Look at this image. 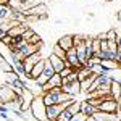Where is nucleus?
Returning <instances> with one entry per match:
<instances>
[{"label":"nucleus","instance_id":"f257e3e1","mask_svg":"<svg viewBox=\"0 0 121 121\" xmlns=\"http://www.w3.org/2000/svg\"><path fill=\"white\" fill-rule=\"evenodd\" d=\"M61 91L73 97H78V94H81V82L78 79L76 71H71L66 78H61Z\"/></svg>","mask_w":121,"mask_h":121},{"label":"nucleus","instance_id":"f03ea898","mask_svg":"<svg viewBox=\"0 0 121 121\" xmlns=\"http://www.w3.org/2000/svg\"><path fill=\"white\" fill-rule=\"evenodd\" d=\"M29 112L37 121H47V105L44 103L42 95H34L32 102L29 105Z\"/></svg>","mask_w":121,"mask_h":121},{"label":"nucleus","instance_id":"7ed1b4c3","mask_svg":"<svg viewBox=\"0 0 121 121\" xmlns=\"http://www.w3.org/2000/svg\"><path fill=\"white\" fill-rule=\"evenodd\" d=\"M97 110L108 113V115H115V113H118V100H115L112 97H107L97 105Z\"/></svg>","mask_w":121,"mask_h":121},{"label":"nucleus","instance_id":"20e7f679","mask_svg":"<svg viewBox=\"0 0 121 121\" xmlns=\"http://www.w3.org/2000/svg\"><path fill=\"white\" fill-rule=\"evenodd\" d=\"M73 100H74V99H73ZM73 100H66V102L56 103V105H48V107H47V121H55L56 116L60 115V112H61L63 108H66Z\"/></svg>","mask_w":121,"mask_h":121},{"label":"nucleus","instance_id":"39448f33","mask_svg":"<svg viewBox=\"0 0 121 121\" xmlns=\"http://www.w3.org/2000/svg\"><path fill=\"white\" fill-rule=\"evenodd\" d=\"M47 13V5L42 2V3H39L36 7H32V8H28L23 11V15H24V18H31V19H37V16L40 15H45Z\"/></svg>","mask_w":121,"mask_h":121},{"label":"nucleus","instance_id":"423d86ee","mask_svg":"<svg viewBox=\"0 0 121 121\" xmlns=\"http://www.w3.org/2000/svg\"><path fill=\"white\" fill-rule=\"evenodd\" d=\"M53 74H55V71H53V68H52V65H50V61L47 60V61H45V66H44V71H42V74L36 79V86H37V87H42V86H44V84H45Z\"/></svg>","mask_w":121,"mask_h":121},{"label":"nucleus","instance_id":"0eeeda50","mask_svg":"<svg viewBox=\"0 0 121 121\" xmlns=\"http://www.w3.org/2000/svg\"><path fill=\"white\" fill-rule=\"evenodd\" d=\"M15 91L10 87L8 84L7 86H0V103H3V105H8L13 99H15Z\"/></svg>","mask_w":121,"mask_h":121},{"label":"nucleus","instance_id":"6e6552de","mask_svg":"<svg viewBox=\"0 0 121 121\" xmlns=\"http://www.w3.org/2000/svg\"><path fill=\"white\" fill-rule=\"evenodd\" d=\"M45 61H47V58H40L37 63L32 66V69H31L28 74H26V78H28V79H31V81H36L39 76L42 74V71H44V66H45Z\"/></svg>","mask_w":121,"mask_h":121},{"label":"nucleus","instance_id":"1a4fd4ad","mask_svg":"<svg viewBox=\"0 0 121 121\" xmlns=\"http://www.w3.org/2000/svg\"><path fill=\"white\" fill-rule=\"evenodd\" d=\"M66 65L68 66H71V68H73V69H79V68H81V61H79V60H78V55H76V48L74 47H71V48H69V50H66Z\"/></svg>","mask_w":121,"mask_h":121},{"label":"nucleus","instance_id":"9d476101","mask_svg":"<svg viewBox=\"0 0 121 121\" xmlns=\"http://www.w3.org/2000/svg\"><path fill=\"white\" fill-rule=\"evenodd\" d=\"M47 60L50 61V65H52V68H53V71H55V73H61L66 66H68L65 60H61V58H60V56H56L55 53H50Z\"/></svg>","mask_w":121,"mask_h":121},{"label":"nucleus","instance_id":"9b49d317","mask_svg":"<svg viewBox=\"0 0 121 121\" xmlns=\"http://www.w3.org/2000/svg\"><path fill=\"white\" fill-rule=\"evenodd\" d=\"M42 58V55H40V52H34V53H31L29 56H26L24 60H23V63H24V69H26V74H28L29 71L32 69V66L37 63L39 60Z\"/></svg>","mask_w":121,"mask_h":121},{"label":"nucleus","instance_id":"f8f14e48","mask_svg":"<svg viewBox=\"0 0 121 121\" xmlns=\"http://www.w3.org/2000/svg\"><path fill=\"white\" fill-rule=\"evenodd\" d=\"M53 87H61V76H60V73H55V74L52 76V78L42 86V91L47 92V91H50V89H53Z\"/></svg>","mask_w":121,"mask_h":121},{"label":"nucleus","instance_id":"ddd939ff","mask_svg":"<svg viewBox=\"0 0 121 121\" xmlns=\"http://www.w3.org/2000/svg\"><path fill=\"white\" fill-rule=\"evenodd\" d=\"M56 45L61 47L63 50H69L71 47L74 45V42H73V36H69V34H66V36H61V37L56 40Z\"/></svg>","mask_w":121,"mask_h":121},{"label":"nucleus","instance_id":"4468645a","mask_svg":"<svg viewBox=\"0 0 121 121\" xmlns=\"http://www.w3.org/2000/svg\"><path fill=\"white\" fill-rule=\"evenodd\" d=\"M95 112H97V107H95L91 100H84V102H81V113H82V115H86V116H92Z\"/></svg>","mask_w":121,"mask_h":121},{"label":"nucleus","instance_id":"2eb2a0df","mask_svg":"<svg viewBox=\"0 0 121 121\" xmlns=\"http://www.w3.org/2000/svg\"><path fill=\"white\" fill-rule=\"evenodd\" d=\"M110 97L115 99V100H120V97H121V82L112 81V84H110Z\"/></svg>","mask_w":121,"mask_h":121},{"label":"nucleus","instance_id":"dca6fc26","mask_svg":"<svg viewBox=\"0 0 121 121\" xmlns=\"http://www.w3.org/2000/svg\"><path fill=\"white\" fill-rule=\"evenodd\" d=\"M0 71H3V73H11L13 71V65L2 53H0Z\"/></svg>","mask_w":121,"mask_h":121},{"label":"nucleus","instance_id":"f3484780","mask_svg":"<svg viewBox=\"0 0 121 121\" xmlns=\"http://www.w3.org/2000/svg\"><path fill=\"white\" fill-rule=\"evenodd\" d=\"M95 76H97V73H92V74L89 76V78H86L84 81H81V92L87 94L89 87H91V84H92V82H94V79H95Z\"/></svg>","mask_w":121,"mask_h":121},{"label":"nucleus","instance_id":"a211bd4d","mask_svg":"<svg viewBox=\"0 0 121 121\" xmlns=\"http://www.w3.org/2000/svg\"><path fill=\"white\" fill-rule=\"evenodd\" d=\"M76 74H78V79H79V82H81V81H84L86 78H89V76L92 74V71H91L87 66H84V65H82L81 68H79V69H76Z\"/></svg>","mask_w":121,"mask_h":121},{"label":"nucleus","instance_id":"6ab92c4d","mask_svg":"<svg viewBox=\"0 0 121 121\" xmlns=\"http://www.w3.org/2000/svg\"><path fill=\"white\" fill-rule=\"evenodd\" d=\"M66 108H68V110L71 112V115L74 116V115H78V113H81V102H78V100L74 99V100L69 103V105H68Z\"/></svg>","mask_w":121,"mask_h":121},{"label":"nucleus","instance_id":"aec40b11","mask_svg":"<svg viewBox=\"0 0 121 121\" xmlns=\"http://www.w3.org/2000/svg\"><path fill=\"white\" fill-rule=\"evenodd\" d=\"M73 118V115H71V112L68 110V108H63L61 112H60V115L56 116V120L55 121H69Z\"/></svg>","mask_w":121,"mask_h":121},{"label":"nucleus","instance_id":"412c9836","mask_svg":"<svg viewBox=\"0 0 121 121\" xmlns=\"http://www.w3.org/2000/svg\"><path fill=\"white\" fill-rule=\"evenodd\" d=\"M13 69H15L19 76H26V69H24V63H23V60L15 61V63H13Z\"/></svg>","mask_w":121,"mask_h":121},{"label":"nucleus","instance_id":"4be33fe9","mask_svg":"<svg viewBox=\"0 0 121 121\" xmlns=\"http://www.w3.org/2000/svg\"><path fill=\"white\" fill-rule=\"evenodd\" d=\"M52 53H55L56 56H60L61 60H65V61H66V52L63 50V48H61V47H58L56 44L52 47Z\"/></svg>","mask_w":121,"mask_h":121},{"label":"nucleus","instance_id":"5701e85b","mask_svg":"<svg viewBox=\"0 0 121 121\" xmlns=\"http://www.w3.org/2000/svg\"><path fill=\"white\" fill-rule=\"evenodd\" d=\"M92 50H94V55H97L100 52V39H92Z\"/></svg>","mask_w":121,"mask_h":121},{"label":"nucleus","instance_id":"b1692460","mask_svg":"<svg viewBox=\"0 0 121 121\" xmlns=\"http://www.w3.org/2000/svg\"><path fill=\"white\" fill-rule=\"evenodd\" d=\"M116 37H118L116 29H110V31L107 32V40H116Z\"/></svg>","mask_w":121,"mask_h":121},{"label":"nucleus","instance_id":"393cba45","mask_svg":"<svg viewBox=\"0 0 121 121\" xmlns=\"http://www.w3.org/2000/svg\"><path fill=\"white\" fill-rule=\"evenodd\" d=\"M23 42H26L23 39V36H16V37H13V40H11V45H21Z\"/></svg>","mask_w":121,"mask_h":121},{"label":"nucleus","instance_id":"a878e982","mask_svg":"<svg viewBox=\"0 0 121 121\" xmlns=\"http://www.w3.org/2000/svg\"><path fill=\"white\" fill-rule=\"evenodd\" d=\"M32 34H34V31H32V29H26V31H24V32H23V39H24V40H26V42H28L29 39L32 37Z\"/></svg>","mask_w":121,"mask_h":121},{"label":"nucleus","instance_id":"bb28decb","mask_svg":"<svg viewBox=\"0 0 121 121\" xmlns=\"http://www.w3.org/2000/svg\"><path fill=\"white\" fill-rule=\"evenodd\" d=\"M86 118H87L86 115H82V113H78V115H74V116H73L69 121H86Z\"/></svg>","mask_w":121,"mask_h":121},{"label":"nucleus","instance_id":"cd10ccee","mask_svg":"<svg viewBox=\"0 0 121 121\" xmlns=\"http://www.w3.org/2000/svg\"><path fill=\"white\" fill-rule=\"evenodd\" d=\"M11 40H13V37H11V36H10V34H7V36H5V37L2 39V42H3V44H5V45H11Z\"/></svg>","mask_w":121,"mask_h":121},{"label":"nucleus","instance_id":"c85d7f7f","mask_svg":"<svg viewBox=\"0 0 121 121\" xmlns=\"http://www.w3.org/2000/svg\"><path fill=\"white\" fill-rule=\"evenodd\" d=\"M107 48H108V40H107V39H102V40H100V50H107Z\"/></svg>","mask_w":121,"mask_h":121},{"label":"nucleus","instance_id":"c756f323","mask_svg":"<svg viewBox=\"0 0 121 121\" xmlns=\"http://www.w3.org/2000/svg\"><path fill=\"white\" fill-rule=\"evenodd\" d=\"M7 34H8V29H7V28H0V40L5 37Z\"/></svg>","mask_w":121,"mask_h":121},{"label":"nucleus","instance_id":"7c9ffc66","mask_svg":"<svg viewBox=\"0 0 121 121\" xmlns=\"http://www.w3.org/2000/svg\"><path fill=\"white\" fill-rule=\"evenodd\" d=\"M103 121H120V118H116V120H115V116H113V115H108V118H105Z\"/></svg>","mask_w":121,"mask_h":121},{"label":"nucleus","instance_id":"2f4dec72","mask_svg":"<svg viewBox=\"0 0 121 121\" xmlns=\"http://www.w3.org/2000/svg\"><path fill=\"white\" fill-rule=\"evenodd\" d=\"M0 118H2V120H10V116H8V113H0Z\"/></svg>","mask_w":121,"mask_h":121},{"label":"nucleus","instance_id":"473e14b6","mask_svg":"<svg viewBox=\"0 0 121 121\" xmlns=\"http://www.w3.org/2000/svg\"><path fill=\"white\" fill-rule=\"evenodd\" d=\"M99 39L102 40V39H107V32H102V34H99Z\"/></svg>","mask_w":121,"mask_h":121},{"label":"nucleus","instance_id":"72a5a7b5","mask_svg":"<svg viewBox=\"0 0 121 121\" xmlns=\"http://www.w3.org/2000/svg\"><path fill=\"white\" fill-rule=\"evenodd\" d=\"M116 18H118V21H120V23H121V10H120V11H118V13H116Z\"/></svg>","mask_w":121,"mask_h":121},{"label":"nucleus","instance_id":"f704fd0d","mask_svg":"<svg viewBox=\"0 0 121 121\" xmlns=\"http://www.w3.org/2000/svg\"><path fill=\"white\" fill-rule=\"evenodd\" d=\"M86 121H97V120H95L94 116H87V118H86Z\"/></svg>","mask_w":121,"mask_h":121},{"label":"nucleus","instance_id":"c9c22d12","mask_svg":"<svg viewBox=\"0 0 121 121\" xmlns=\"http://www.w3.org/2000/svg\"><path fill=\"white\" fill-rule=\"evenodd\" d=\"M118 102H121V97H120V100H118Z\"/></svg>","mask_w":121,"mask_h":121},{"label":"nucleus","instance_id":"e433bc0d","mask_svg":"<svg viewBox=\"0 0 121 121\" xmlns=\"http://www.w3.org/2000/svg\"><path fill=\"white\" fill-rule=\"evenodd\" d=\"M21 2H26V0H21Z\"/></svg>","mask_w":121,"mask_h":121}]
</instances>
